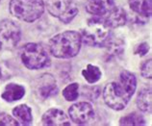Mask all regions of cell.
I'll return each instance as SVG.
<instances>
[{
    "mask_svg": "<svg viewBox=\"0 0 152 126\" xmlns=\"http://www.w3.org/2000/svg\"><path fill=\"white\" fill-rule=\"evenodd\" d=\"M152 61L151 59L149 60H146L141 66V74L143 78H146V79H151L152 78Z\"/></svg>",
    "mask_w": 152,
    "mask_h": 126,
    "instance_id": "22",
    "label": "cell"
},
{
    "mask_svg": "<svg viewBox=\"0 0 152 126\" xmlns=\"http://www.w3.org/2000/svg\"><path fill=\"white\" fill-rule=\"evenodd\" d=\"M131 10L140 17H149L152 13L151 0H128Z\"/></svg>",
    "mask_w": 152,
    "mask_h": 126,
    "instance_id": "14",
    "label": "cell"
},
{
    "mask_svg": "<svg viewBox=\"0 0 152 126\" xmlns=\"http://www.w3.org/2000/svg\"><path fill=\"white\" fill-rule=\"evenodd\" d=\"M111 29L103 18L94 17L88 20L86 27L80 33L82 42L94 47L106 46L111 39Z\"/></svg>",
    "mask_w": 152,
    "mask_h": 126,
    "instance_id": "3",
    "label": "cell"
},
{
    "mask_svg": "<svg viewBox=\"0 0 152 126\" xmlns=\"http://www.w3.org/2000/svg\"><path fill=\"white\" fill-rule=\"evenodd\" d=\"M151 89L145 88L141 90V92L138 93L137 99H136V104L137 107L145 113H151L152 109V99H151Z\"/></svg>",
    "mask_w": 152,
    "mask_h": 126,
    "instance_id": "15",
    "label": "cell"
},
{
    "mask_svg": "<svg viewBox=\"0 0 152 126\" xmlns=\"http://www.w3.org/2000/svg\"><path fill=\"white\" fill-rule=\"evenodd\" d=\"M13 115L22 125H30L33 121L32 117V110L26 104L18 105L13 109Z\"/></svg>",
    "mask_w": 152,
    "mask_h": 126,
    "instance_id": "17",
    "label": "cell"
},
{
    "mask_svg": "<svg viewBox=\"0 0 152 126\" xmlns=\"http://www.w3.org/2000/svg\"><path fill=\"white\" fill-rule=\"evenodd\" d=\"M137 89V79L133 73L123 70L118 81L111 82L103 90L104 102L115 111H121L129 103Z\"/></svg>",
    "mask_w": 152,
    "mask_h": 126,
    "instance_id": "1",
    "label": "cell"
},
{
    "mask_svg": "<svg viewBox=\"0 0 152 126\" xmlns=\"http://www.w3.org/2000/svg\"><path fill=\"white\" fill-rule=\"evenodd\" d=\"M21 39L20 27L11 19L0 22V43L6 49H14Z\"/></svg>",
    "mask_w": 152,
    "mask_h": 126,
    "instance_id": "7",
    "label": "cell"
},
{
    "mask_svg": "<svg viewBox=\"0 0 152 126\" xmlns=\"http://www.w3.org/2000/svg\"><path fill=\"white\" fill-rule=\"evenodd\" d=\"M20 59L22 64L32 70L47 68L51 64L47 50L37 42L26 43L21 48Z\"/></svg>",
    "mask_w": 152,
    "mask_h": 126,
    "instance_id": "5",
    "label": "cell"
},
{
    "mask_svg": "<svg viewBox=\"0 0 152 126\" xmlns=\"http://www.w3.org/2000/svg\"><path fill=\"white\" fill-rule=\"evenodd\" d=\"M145 120L142 115L138 113H132L129 115H126L122 117L119 119V125H130V126H139V125H145Z\"/></svg>",
    "mask_w": 152,
    "mask_h": 126,
    "instance_id": "19",
    "label": "cell"
},
{
    "mask_svg": "<svg viewBox=\"0 0 152 126\" xmlns=\"http://www.w3.org/2000/svg\"><path fill=\"white\" fill-rule=\"evenodd\" d=\"M115 6V0H88L86 10L94 17H103Z\"/></svg>",
    "mask_w": 152,
    "mask_h": 126,
    "instance_id": "11",
    "label": "cell"
},
{
    "mask_svg": "<svg viewBox=\"0 0 152 126\" xmlns=\"http://www.w3.org/2000/svg\"><path fill=\"white\" fill-rule=\"evenodd\" d=\"M45 8L42 0H11L9 10L15 17L30 23L42 17Z\"/></svg>",
    "mask_w": 152,
    "mask_h": 126,
    "instance_id": "4",
    "label": "cell"
},
{
    "mask_svg": "<svg viewBox=\"0 0 152 126\" xmlns=\"http://www.w3.org/2000/svg\"><path fill=\"white\" fill-rule=\"evenodd\" d=\"M2 48H3V47H2V44H1V43H0V52H1Z\"/></svg>",
    "mask_w": 152,
    "mask_h": 126,
    "instance_id": "25",
    "label": "cell"
},
{
    "mask_svg": "<svg viewBox=\"0 0 152 126\" xmlns=\"http://www.w3.org/2000/svg\"><path fill=\"white\" fill-rule=\"evenodd\" d=\"M82 75L84 77V79L89 84H94L97 81H99V79L101 78L102 72L99 69L98 66L89 64L86 66V68H84L82 70Z\"/></svg>",
    "mask_w": 152,
    "mask_h": 126,
    "instance_id": "18",
    "label": "cell"
},
{
    "mask_svg": "<svg viewBox=\"0 0 152 126\" xmlns=\"http://www.w3.org/2000/svg\"><path fill=\"white\" fill-rule=\"evenodd\" d=\"M82 44L80 33L76 31H66L60 33L49 42V51L52 56L58 59L73 58L79 53Z\"/></svg>",
    "mask_w": 152,
    "mask_h": 126,
    "instance_id": "2",
    "label": "cell"
},
{
    "mask_svg": "<svg viewBox=\"0 0 152 126\" xmlns=\"http://www.w3.org/2000/svg\"><path fill=\"white\" fill-rule=\"evenodd\" d=\"M2 77V72H1V68H0V79H1Z\"/></svg>",
    "mask_w": 152,
    "mask_h": 126,
    "instance_id": "24",
    "label": "cell"
},
{
    "mask_svg": "<svg viewBox=\"0 0 152 126\" xmlns=\"http://www.w3.org/2000/svg\"><path fill=\"white\" fill-rule=\"evenodd\" d=\"M18 121L6 113H0V126H18Z\"/></svg>",
    "mask_w": 152,
    "mask_h": 126,
    "instance_id": "21",
    "label": "cell"
},
{
    "mask_svg": "<svg viewBox=\"0 0 152 126\" xmlns=\"http://www.w3.org/2000/svg\"><path fill=\"white\" fill-rule=\"evenodd\" d=\"M63 96L66 101H74L79 96V85L77 83H71L66 86L63 90Z\"/></svg>",
    "mask_w": 152,
    "mask_h": 126,
    "instance_id": "20",
    "label": "cell"
},
{
    "mask_svg": "<svg viewBox=\"0 0 152 126\" xmlns=\"http://www.w3.org/2000/svg\"><path fill=\"white\" fill-rule=\"evenodd\" d=\"M149 51V45L147 42H142L137 46V48L135 50V54L139 55L140 57L145 56Z\"/></svg>",
    "mask_w": 152,
    "mask_h": 126,
    "instance_id": "23",
    "label": "cell"
},
{
    "mask_svg": "<svg viewBox=\"0 0 152 126\" xmlns=\"http://www.w3.org/2000/svg\"><path fill=\"white\" fill-rule=\"evenodd\" d=\"M0 2H1V0H0Z\"/></svg>",
    "mask_w": 152,
    "mask_h": 126,
    "instance_id": "26",
    "label": "cell"
},
{
    "mask_svg": "<svg viewBox=\"0 0 152 126\" xmlns=\"http://www.w3.org/2000/svg\"><path fill=\"white\" fill-rule=\"evenodd\" d=\"M69 115L72 122L77 125L89 124L94 119L95 113L91 103L89 102H78L70 106Z\"/></svg>",
    "mask_w": 152,
    "mask_h": 126,
    "instance_id": "8",
    "label": "cell"
},
{
    "mask_svg": "<svg viewBox=\"0 0 152 126\" xmlns=\"http://www.w3.org/2000/svg\"><path fill=\"white\" fill-rule=\"evenodd\" d=\"M58 90L56 80L51 74H43L39 78V82L37 87V93L42 99H46V98L56 95L58 93Z\"/></svg>",
    "mask_w": 152,
    "mask_h": 126,
    "instance_id": "9",
    "label": "cell"
},
{
    "mask_svg": "<svg viewBox=\"0 0 152 126\" xmlns=\"http://www.w3.org/2000/svg\"><path fill=\"white\" fill-rule=\"evenodd\" d=\"M42 123L47 126H69L70 120L63 110L52 108L43 114Z\"/></svg>",
    "mask_w": 152,
    "mask_h": 126,
    "instance_id": "10",
    "label": "cell"
},
{
    "mask_svg": "<svg viewBox=\"0 0 152 126\" xmlns=\"http://www.w3.org/2000/svg\"><path fill=\"white\" fill-rule=\"evenodd\" d=\"M107 47V56L110 59H115L121 57L124 52L125 43L121 39H110L106 44Z\"/></svg>",
    "mask_w": 152,
    "mask_h": 126,
    "instance_id": "16",
    "label": "cell"
},
{
    "mask_svg": "<svg viewBox=\"0 0 152 126\" xmlns=\"http://www.w3.org/2000/svg\"><path fill=\"white\" fill-rule=\"evenodd\" d=\"M25 94V88L19 84L10 83L8 84L1 94L2 99L7 102H15L20 100Z\"/></svg>",
    "mask_w": 152,
    "mask_h": 126,
    "instance_id": "13",
    "label": "cell"
},
{
    "mask_svg": "<svg viewBox=\"0 0 152 126\" xmlns=\"http://www.w3.org/2000/svg\"><path fill=\"white\" fill-rule=\"evenodd\" d=\"M105 22L111 28H118V27L123 26L126 23V13L121 7L115 5L109 13L106 14L103 17Z\"/></svg>",
    "mask_w": 152,
    "mask_h": 126,
    "instance_id": "12",
    "label": "cell"
},
{
    "mask_svg": "<svg viewBox=\"0 0 152 126\" xmlns=\"http://www.w3.org/2000/svg\"><path fill=\"white\" fill-rule=\"evenodd\" d=\"M47 12L63 23H69L78 14V8L72 0H46Z\"/></svg>",
    "mask_w": 152,
    "mask_h": 126,
    "instance_id": "6",
    "label": "cell"
}]
</instances>
